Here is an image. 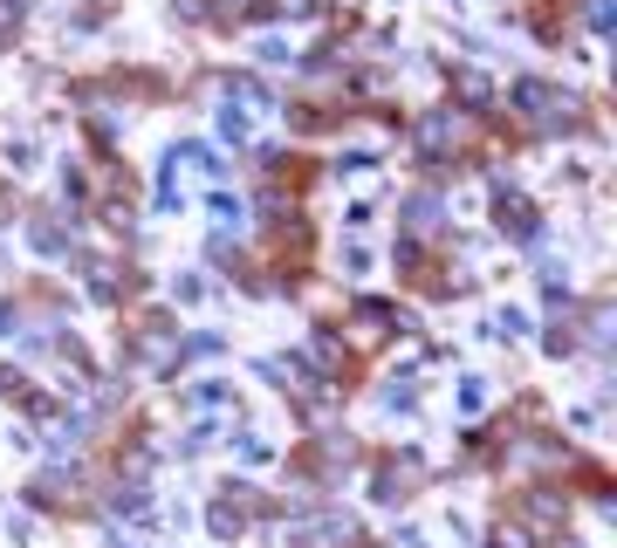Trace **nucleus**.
I'll use <instances>...</instances> for the list:
<instances>
[{"mask_svg":"<svg viewBox=\"0 0 617 548\" xmlns=\"http://www.w3.org/2000/svg\"><path fill=\"white\" fill-rule=\"evenodd\" d=\"M494 220H501V233H514V241H528V233H535V206L528 199H494Z\"/></svg>","mask_w":617,"mask_h":548,"instance_id":"nucleus-1","label":"nucleus"}]
</instances>
